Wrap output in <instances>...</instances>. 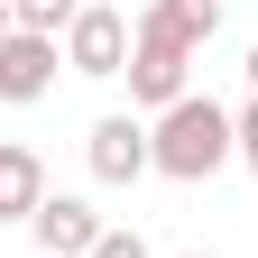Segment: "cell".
Segmentation results:
<instances>
[{
    "label": "cell",
    "instance_id": "cell-1",
    "mask_svg": "<svg viewBox=\"0 0 258 258\" xmlns=\"http://www.w3.org/2000/svg\"><path fill=\"white\" fill-rule=\"evenodd\" d=\"M231 157H240V139H231V111H221L212 92H184L175 111L148 120V166L175 175V184H203V175L231 166Z\"/></svg>",
    "mask_w": 258,
    "mask_h": 258
},
{
    "label": "cell",
    "instance_id": "cell-2",
    "mask_svg": "<svg viewBox=\"0 0 258 258\" xmlns=\"http://www.w3.org/2000/svg\"><path fill=\"white\" fill-rule=\"evenodd\" d=\"M194 92V55L175 46V37H157V28L139 19L129 28V102H148V111H175Z\"/></svg>",
    "mask_w": 258,
    "mask_h": 258
},
{
    "label": "cell",
    "instance_id": "cell-3",
    "mask_svg": "<svg viewBox=\"0 0 258 258\" xmlns=\"http://www.w3.org/2000/svg\"><path fill=\"white\" fill-rule=\"evenodd\" d=\"M64 64H74V74H92V83L129 74V19H120V10H92V0H83V19L64 28Z\"/></svg>",
    "mask_w": 258,
    "mask_h": 258
},
{
    "label": "cell",
    "instance_id": "cell-4",
    "mask_svg": "<svg viewBox=\"0 0 258 258\" xmlns=\"http://www.w3.org/2000/svg\"><path fill=\"white\" fill-rule=\"evenodd\" d=\"M83 157H92V175H102V184H139V175H157V166H148V120H129V111L92 120Z\"/></svg>",
    "mask_w": 258,
    "mask_h": 258
},
{
    "label": "cell",
    "instance_id": "cell-5",
    "mask_svg": "<svg viewBox=\"0 0 258 258\" xmlns=\"http://www.w3.org/2000/svg\"><path fill=\"white\" fill-rule=\"evenodd\" d=\"M28 240H37L46 258H92V240H102V212H92L83 194H46V203L28 212Z\"/></svg>",
    "mask_w": 258,
    "mask_h": 258
},
{
    "label": "cell",
    "instance_id": "cell-6",
    "mask_svg": "<svg viewBox=\"0 0 258 258\" xmlns=\"http://www.w3.org/2000/svg\"><path fill=\"white\" fill-rule=\"evenodd\" d=\"M55 37H28V28H10L0 37V102H46L55 92Z\"/></svg>",
    "mask_w": 258,
    "mask_h": 258
},
{
    "label": "cell",
    "instance_id": "cell-7",
    "mask_svg": "<svg viewBox=\"0 0 258 258\" xmlns=\"http://www.w3.org/2000/svg\"><path fill=\"white\" fill-rule=\"evenodd\" d=\"M37 203H46V166H37V148L0 139V221H28Z\"/></svg>",
    "mask_w": 258,
    "mask_h": 258
},
{
    "label": "cell",
    "instance_id": "cell-8",
    "mask_svg": "<svg viewBox=\"0 0 258 258\" xmlns=\"http://www.w3.org/2000/svg\"><path fill=\"white\" fill-rule=\"evenodd\" d=\"M148 28H157V37H175V46L194 55V46H212L221 0H148Z\"/></svg>",
    "mask_w": 258,
    "mask_h": 258
},
{
    "label": "cell",
    "instance_id": "cell-9",
    "mask_svg": "<svg viewBox=\"0 0 258 258\" xmlns=\"http://www.w3.org/2000/svg\"><path fill=\"white\" fill-rule=\"evenodd\" d=\"M10 19L28 28V37H55V28H74V19H83V0H10Z\"/></svg>",
    "mask_w": 258,
    "mask_h": 258
},
{
    "label": "cell",
    "instance_id": "cell-10",
    "mask_svg": "<svg viewBox=\"0 0 258 258\" xmlns=\"http://www.w3.org/2000/svg\"><path fill=\"white\" fill-rule=\"evenodd\" d=\"M231 139H240V166L258 175V102H249V111H231Z\"/></svg>",
    "mask_w": 258,
    "mask_h": 258
},
{
    "label": "cell",
    "instance_id": "cell-11",
    "mask_svg": "<svg viewBox=\"0 0 258 258\" xmlns=\"http://www.w3.org/2000/svg\"><path fill=\"white\" fill-rule=\"evenodd\" d=\"M92 258H148V240H139V231H102V240H92Z\"/></svg>",
    "mask_w": 258,
    "mask_h": 258
},
{
    "label": "cell",
    "instance_id": "cell-12",
    "mask_svg": "<svg viewBox=\"0 0 258 258\" xmlns=\"http://www.w3.org/2000/svg\"><path fill=\"white\" fill-rule=\"evenodd\" d=\"M249 102H258V46H249Z\"/></svg>",
    "mask_w": 258,
    "mask_h": 258
},
{
    "label": "cell",
    "instance_id": "cell-13",
    "mask_svg": "<svg viewBox=\"0 0 258 258\" xmlns=\"http://www.w3.org/2000/svg\"><path fill=\"white\" fill-rule=\"evenodd\" d=\"M10 28H19V19H10V0H0V37H10Z\"/></svg>",
    "mask_w": 258,
    "mask_h": 258
},
{
    "label": "cell",
    "instance_id": "cell-14",
    "mask_svg": "<svg viewBox=\"0 0 258 258\" xmlns=\"http://www.w3.org/2000/svg\"><path fill=\"white\" fill-rule=\"evenodd\" d=\"M184 258H203V249H184Z\"/></svg>",
    "mask_w": 258,
    "mask_h": 258
}]
</instances>
